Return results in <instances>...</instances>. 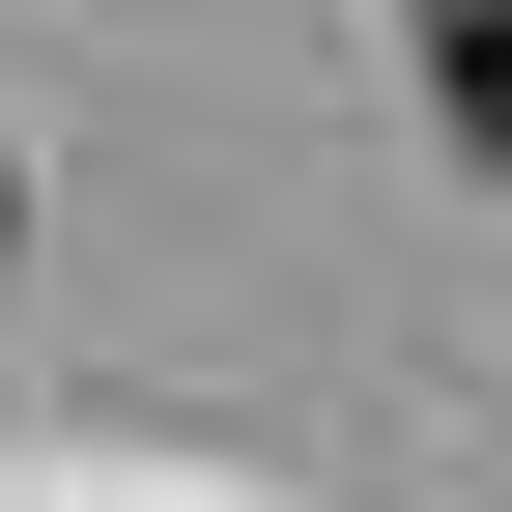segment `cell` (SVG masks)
Returning <instances> with one entry per match:
<instances>
[{
  "label": "cell",
  "mask_w": 512,
  "mask_h": 512,
  "mask_svg": "<svg viewBox=\"0 0 512 512\" xmlns=\"http://www.w3.org/2000/svg\"><path fill=\"white\" fill-rule=\"evenodd\" d=\"M427 114H456V143L512 171V0H427Z\"/></svg>",
  "instance_id": "1"
}]
</instances>
